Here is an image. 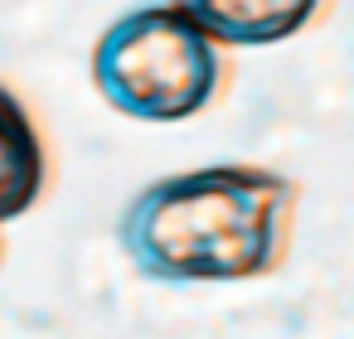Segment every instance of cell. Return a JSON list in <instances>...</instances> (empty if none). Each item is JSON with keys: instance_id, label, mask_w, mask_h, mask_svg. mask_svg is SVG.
I'll return each instance as SVG.
<instances>
[{"instance_id": "1", "label": "cell", "mask_w": 354, "mask_h": 339, "mask_svg": "<svg viewBox=\"0 0 354 339\" xmlns=\"http://www.w3.org/2000/svg\"><path fill=\"white\" fill-rule=\"evenodd\" d=\"M296 184L262 165H204L146 184L122 213V247L146 281H257L291 252Z\"/></svg>"}, {"instance_id": "2", "label": "cell", "mask_w": 354, "mask_h": 339, "mask_svg": "<svg viewBox=\"0 0 354 339\" xmlns=\"http://www.w3.org/2000/svg\"><path fill=\"white\" fill-rule=\"evenodd\" d=\"M93 83L131 122H189L218 97L223 54L180 6H136L102 30Z\"/></svg>"}, {"instance_id": "3", "label": "cell", "mask_w": 354, "mask_h": 339, "mask_svg": "<svg viewBox=\"0 0 354 339\" xmlns=\"http://www.w3.org/2000/svg\"><path fill=\"white\" fill-rule=\"evenodd\" d=\"M170 6H180L218 49H267L320 20L330 0H170Z\"/></svg>"}, {"instance_id": "4", "label": "cell", "mask_w": 354, "mask_h": 339, "mask_svg": "<svg viewBox=\"0 0 354 339\" xmlns=\"http://www.w3.org/2000/svg\"><path fill=\"white\" fill-rule=\"evenodd\" d=\"M49 189V151L30 107L0 83V223L30 213Z\"/></svg>"}, {"instance_id": "5", "label": "cell", "mask_w": 354, "mask_h": 339, "mask_svg": "<svg viewBox=\"0 0 354 339\" xmlns=\"http://www.w3.org/2000/svg\"><path fill=\"white\" fill-rule=\"evenodd\" d=\"M0 252H6V242H0Z\"/></svg>"}]
</instances>
